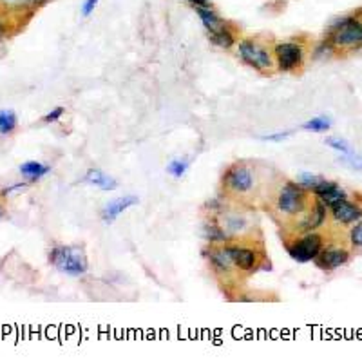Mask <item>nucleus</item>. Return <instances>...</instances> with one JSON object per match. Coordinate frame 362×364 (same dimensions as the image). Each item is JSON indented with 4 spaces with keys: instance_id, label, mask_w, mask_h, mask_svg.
<instances>
[{
    "instance_id": "32",
    "label": "nucleus",
    "mask_w": 362,
    "mask_h": 364,
    "mask_svg": "<svg viewBox=\"0 0 362 364\" xmlns=\"http://www.w3.org/2000/svg\"><path fill=\"white\" fill-rule=\"evenodd\" d=\"M4 33H6V29H4V24H2V22H0V38L4 37Z\"/></svg>"
},
{
    "instance_id": "2",
    "label": "nucleus",
    "mask_w": 362,
    "mask_h": 364,
    "mask_svg": "<svg viewBox=\"0 0 362 364\" xmlns=\"http://www.w3.org/2000/svg\"><path fill=\"white\" fill-rule=\"evenodd\" d=\"M329 44L335 50H358L362 47V22L357 18H342L329 33Z\"/></svg>"
},
{
    "instance_id": "28",
    "label": "nucleus",
    "mask_w": 362,
    "mask_h": 364,
    "mask_svg": "<svg viewBox=\"0 0 362 364\" xmlns=\"http://www.w3.org/2000/svg\"><path fill=\"white\" fill-rule=\"evenodd\" d=\"M290 132H276V135H268V136H263V140H267V142H283L284 138H288Z\"/></svg>"
},
{
    "instance_id": "11",
    "label": "nucleus",
    "mask_w": 362,
    "mask_h": 364,
    "mask_svg": "<svg viewBox=\"0 0 362 364\" xmlns=\"http://www.w3.org/2000/svg\"><path fill=\"white\" fill-rule=\"evenodd\" d=\"M315 190L317 198L326 205V207H332V205L339 203L341 200H346V194L337 183L334 181H328V180H321L319 183L313 187Z\"/></svg>"
},
{
    "instance_id": "29",
    "label": "nucleus",
    "mask_w": 362,
    "mask_h": 364,
    "mask_svg": "<svg viewBox=\"0 0 362 364\" xmlns=\"http://www.w3.org/2000/svg\"><path fill=\"white\" fill-rule=\"evenodd\" d=\"M2 4L8 6V8H21V6L28 4L29 0H0Z\"/></svg>"
},
{
    "instance_id": "1",
    "label": "nucleus",
    "mask_w": 362,
    "mask_h": 364,
    "mask_svg": "<svg viewBox=\"0 0 362 364\" xmlns=\"http://www.w3.org/2000/svg\"><path fill=\"white\" fill-rule=\"evenodd\" d=\"M51 263L57 266L58 271L64 272L73 278H80L87 272L89 263H87L86 252L80 246L73 245H58L51 250Z\"/></svg>"
},
{
    "instance_id": "9",
    "label": "nucleus",
    "mask_w": 362,
    "mask_h": 364,
    "mask_svg": "<svg viewBox=\"0 0 362 364\" xmlns=\"http://www.w3.org/2000/svg\"><path fill=\"white\" fill-rule=\"evenodd\" d=\"M138 201H140L138 200V196H132V194H125V196L115 198V200H111L105 207H103L102 220L105 221V223H112L119 214H124L127 209L138 205Z\"/></svg>"
},
{
    "instance_id": "8",
    "label": "nucleus",
    "mask_w": 362,
    "mask_h": 364,
    "mask_svg": "<svg viewBox=\"0 0 362 364\" xmlns=\"http://www.w3.org/2000/svg\"><path fill=\"white\" fill-rule=\"evenodd\" d=\"M276 58L277 67L281 71L296 69L297 66L303 64V45L296 42H283L276 45Z\"/></svg>"
},
{
    "instance_id": "6",
    "label": "nucleus",
    "mask_w": 362,
    "mask_h": 364,
    "mask_svg": "<svg viewBox=\"0 0 362 364\" xmlns=\"http://www.w3.org/2000/svg\"><path fill=\"white\" fill-rule=\"evenodd\" d=\"M223 181H225L226 187L230 188L232 193L245 194L254 187V174H252L250 169L245 167V165H232V167L225 172Z\"/></svg>"
},
{
    "instance_id": "14",
    "label": "nucleus",
    "mask_w": 362,
    "mask_h": 364,
    "mask_svg": "<svg viewBox=\"0 0 362 364\" xmlns=\"http://www.w3.org/2000/svg\"><path fill=\"white\" fill-rule=\"evenodd\" d=\"M209 258H210V263L214 265L216 271L223 272V274H228V272L234 268V261H232L228 246H225V249H212L210 250Z\"/></svg>"
},
{
    "instance_id": "27",
    "label": "nucleus",
    "mask_w": 362,
    "mask_h": 364,
    "mask_svg": "<svg viewBox=\"0 0 362 364\" xmlns=\"http://www.w3.org/2000/svg\"><path fill=\"white\" fill-rule=\"evenodd\" d=\"M98 2H100V0H86V2L82 4V15H83V17H89L90 13L96 9Z\"/></svg>"
},
{
    "instance_id": "7",
    "label": "nucleus",
    "mask_w": 362,
    "mask_h": 364,
    "mask_svg": "<svg viewBox=\"0 0 362 364\" xmlns=\"http://www.w3.org/2000/svg\"><path fill=\"white\" fill-rule=\"evenodd\" d=\"M350 259V252L344 249V246H339V245H329V246H322V250L319 252L313 261L315 265L321 268V271L326 272H332V271H337L339 266L346 265Z\"/></svg>"
},
{
    "instance_id": "12",
    "label": "nucleus",
    "mask_w": 362,
    "mask_h": 364,
    "mask_svg": "<svg viewBox=\"0 0 362 364\" xmlns=\"http://www.w3.org/2000/svg\"><path fill=\"white\" fill-rule=\"evenodd\" d=\"M228 250H230L235 268L243 272L254 271L255 265H257V254H255L254 249H248V246H228Z\"/></svg>"
},
{
    "instance_id": "20",
    "label": "nucleus",
    "mask_w": 362,
    "mask_h": 364,
    "mask_svg": "<svg viewBox=\"0 0 362 364\" xmlns=\"http://www.w3.org/2000/svg\"><path fill=\"white\" fill-rule=\"evenodd\" d=\"M210 40L214 42L216 45H219V47H223V50H230L232 45H234V37H232V33L226 28H223L218 33L210 35Z\"/></svg>"
},
{
    "instance_id": "15",
    "label": "nucleus",
    "mask_w": 362,
    "mask_h": 364,
    "mask_svg": "<svg viewBox=\"0 0 362 364\" xmlns=\"http://www.w3.org/2000/svg\"><path fill=\"white\" fill-rule=\"evenodd\" d=\"M21 174L24 178H28L29 181H38L40 178H44L45 174H49L51 167L49 165H44L40 161H25V164L21 165Z\"/></svg>"
},
{
    "instance_id": "3",
    "label": "nucleus",
    "mask_w": 362,
    "mask_h": 364,
    "mask_svg": "<svg viewBox=\"0 0 362 364\" xmlns=\"http://www.w3.org/2000/svg\"><path fill=\"white\" fill-rule=\"evenodd\" d=\"M277 209L284 216H297L306 210V194L297 183H284L277 196Z\"/></svg>"
},
{
    "instance_id": "13",
    "label": "nucleus",
    "mask_w": 362,
    "mask_h": 364,
    "mask_svg": "<svg viewBox=\"0 0 362 364\" xmlns=\"http://www.w3.org/2000/svg\"><path fill=\"white\" fill-rule=\"evenodd\" d=\"M83 181L89 185H95V187L102 188V190H107V193L118 188V181H116L115 178L107 176L105 172L98 171V169H90L86 174V178H83Z\"/></svg>"
},
{
    "instance_id": "5",
    "label": "nucleus",
    "mask_w": 362,
    "mask_h": 364,
    "mask_svg": "<svg viewBox=\"0 0 362 364\" xmlns=\"http://www.w3.org/2000/svg\"><path fill=\"white\" fill-rule=\"evenodd\" d=\"M239 57L247 62L248 66L254 69H270L272 67V57L263 45L257 44L254 40H241L239 42Z\"/></svg>"
},
{
    "instance_id": "24",
    "label": "nucleus",
    "mask_w": 362,
    "mask_h": 364,
    "mask_svg": "<svg viewBox=\"0 0 362 364\" xmlns=\"http://www.w3.org/2000/svg\"><path fill=\"white\" fill-rule=\"evenodd\" d=\"M321 180L322 178L315 176V174H312V172H303V174H299V183L303 185V187L313 188Z\"/></svg>"
},
{
    "instance_id": "18",
    "label": "nucleus",
    "mask_w": 362,
    "mask_h": 364,
    "mask_svg": "<svg viewBox=\"0 0 362 364\" xmlns=\"http://www.w3.org/2000/svg\"><path fill=\"white\" fill-rule=\"evenodd\" d=\"M18 125V118L15 115V110L11 109H4L0 110V135L8 136L11 135Z\"/></svg>"
},
{
    "instance_id": "17",
    "label": "nucleus",
    "mask_w": 362,
    "mask_h": 364,
    "mask_svg": "<svg viewBox=\"0 0 362 364\" xmlns=\"http://www.w3.org/2000/svg\"><path fill=\"white\" fill-rule=\"evenodd\" d=\"M198 9V15L199 18H202L203 25L206 28V31H209V35L212 33H218V31H221L223 28H225V24H223L221 18L216 15L214 11L210 8H196Z\"/></svg>"
},
{
    "instance_id": "16",
    "label": "nucleus",
    "mask_w": 362,
    "mask_h": 364,
    "mask_svg": "<svg viewBox=\"0 0 362 364\" xmlns=\"http://www.w3.org/2000/svg\"><path fill=\"white\" fill-rule=\"evenodd\" d=\"M325 217H326V205L319 200L315 203V207H313V209L306 214V217L303 220V225L300 227L306 230L317 229V227L325 223Z\"/></svg>"
},
{
    "instance_id": "19",
    "label": "nucleus",
    "mask_w": 362,
    "mask_h": 364,
    "mask_svg": "<svg viewBox=\"0 0 362 364\" xmlns=\"http://www.w3.org/2000/svg\"><path fill=\"white\" fill-rule=\"evenodd\" d=\"M329 127H332V120H329L328 116H315V118L308 120V122L303 125L305 131L312 132H326Z\"/></svg>"
},
{
    "instance_id": "23",
    "label": "nucleus",
    "mask_w": 362,
    "mask_h": 364,
    "mask_svg": "<svg viewBox=\"0 0 362 364\" xmlns=\"http://www.w3.org/2000/svg\"><path fill=\"white\" fill-rule=\"evenodd\" d=\"M326 145H329L332 149H335V151L342 152V154L346 156L354 154V151H351V147L348 145V142H344V140L341 138H328L326 140Z\"/></svg>"
},
{
    "instance_id": "22",
    "label": "nucleus",
    "mask_w": 362,
    "mask_h": 364,
    "mask_svg": "<svg viewBox=\"0 0 362 364\" xmlns=\"http://www.w3.org/2000/svg\"><path fill=\"white\" fill-rule=\"evenodd\" d=\"M203 234H205V237L210 239V241H225V239H228V237H226V232L223 230V227H216L212 225V223H205Z\"/></svg>"
},
{
    "instance_id": "10",
    "label": "nucleus",
    "mask_w": 362,
    "mask_h": 364,
    "mask_svg": "<svg viewBox=\"0 0 362 364\" xmlns=\"http://www.w3.org/2000/svg\"><path fill=\"white\" fill-rule=\"evenodd\" d=\"M332 214H334L335 221L342 223V225H351L355 221H361L362 210L358 205L350 203L348 200H341L339 203L332 205Z\"/></svg>"
},
{
    "instance_id": "30",
    "label": "nucleus",
    "mask_w": 362,
    "mask_h": 364,
    "mask_svg": "<svg viewBox=\"0 0 362 364\" xmlns=\"http://www.w3.org/2000/svg\"><path fill=\"white\" fill-rule=\"evenodd\" d=\"M189 4H192L194 8H210L209 0H185Z\"/></svg>"
},
{
    "instance_id": "31",
    "label": "nucleus",
    "mask_w": 362,
    "mask_h": 364,
    "mask_svg": "<svg viewBox=\"0 0 362 364\" xmlns=\"http://www.w3.org/2000/svg\"><path fill=\"white\" fill-rule=\"evenodd\" d=\"M348 161H351V164H355L354 167H357V169H362V160H358V158H355V160H348Z\"/></svg>"
},
{
    "instance_id": "4",
    "label": "nucleus",
    "mask_w": 362,
    "mask_h": 364,
    "mask_svg": "<svg viewBox=\"0 0 362 364\" xmlns=\"http://www.w3.org/2000/svg\"><path fill=\"white\" fill-rule=\"evenodd\" d=\"M325 243H322V237L319 234H306L305 237H300L297 241H293L288 246V254L292 256V259L299 263H308L319 256V252L322 250Z\"/></svg>"
},
{
    "instance_id": "21",
    "label": "nucleus",
    "mask_w": 362,
    "mask_h": 364,
    "mask_svg": "<svg viewBox=\"0 0 362 364\" xmlns=\"http://www.w3.org/2000/svg\"><path fill=\"white\" fill-rule=\"evenodd\" d=\"M187 171H189V160H181V158H177V160H173L167 165V172H169L173 178H176V180L185 176Z\"/></svg>"
},
{
    "instance_id": "25",
    "label": "nucleus",
    "mask_w": 362,
    "mask_h": 364,
    "mask_svg": "<svg viewBox=\"0 0 362 364\" xmlns=\"http://www.w3.org/2000/svg\"><path fill=\"white\" fill-rule=\"evenodd\" d=\"M64 113H66V109L64 107H54L51 113H47V115L44 116V122L45 123H53V122H58V120L62 118Z\"/></svg>"
},
{
    "instance_id": "33",
    "label": "nucleus",
    "mask_w": 362,
    "mask_h": 364,
    "mask_svg": "<svg viewBox=\"0 0 362 364\" xmlns=\"http://www.w3.org/2000/svg\"><path fill=\"white\" fill-rule=\"evenodd\" d=\"M4 216V209H2V207H0V217Z\"/></svg>"
},
{
    "instance_id": "26",
    "label": "nucleus",
    "mask_w": 362,
    "mask_h": 364,
    "mask_svg": "<svg viewBox=\"0 0 362 364\" xmlns=\"http://www.w3.org/2000/svg\"><path fill=\"white\" fill-rule=\"evenodd\" d=\"M351 243L355 246H362V223H357L351 230Z\"/></svg>"
}]
</instances>
